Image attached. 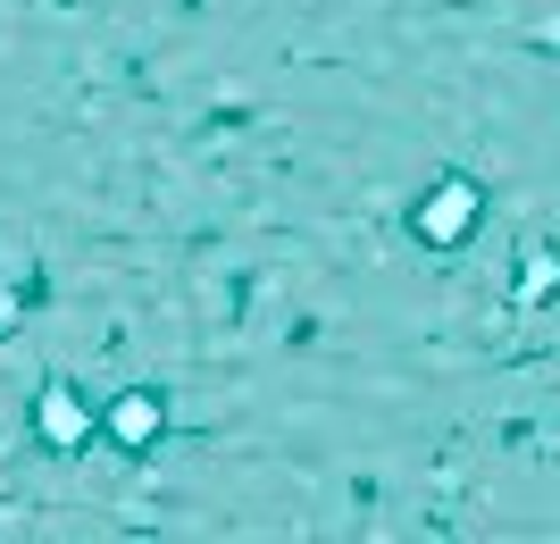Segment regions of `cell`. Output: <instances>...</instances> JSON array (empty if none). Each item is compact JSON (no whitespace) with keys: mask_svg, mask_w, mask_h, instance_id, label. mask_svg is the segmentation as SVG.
Instances as JSON below:
<instances>
[{"mask_svg":"<svg viewBox=\"0 0 560 544\" xmlns=\"http://www.w3.org/2000/svg\"><path fill=\"white\" fill-rule=\"evenodd\" d=\"M477 218H486V193L468 185V176H444V185H435V193L419 201V210H410V227H419V243L452 252V243H460L468 227H477Z\"/></svg>","mask_w":560,"mask_h":544,"instance_id":"6da1fadb","label":"cell"},{"mask_svg":"<svg viewBox=\"0 0 560 544\" xmlns=\"http://www.w3.org/2000/svg\"><path fill=\"white\" fill-rule=\"evenodd\" d=\"M34 436H43L50 452H75L93 436V410L75 403V385H43V394H34Z\"/></svg>","mask_w":560,"mask_h":544,"instance_id":"7a4b0ae2","label":"cell"},{"mask_svg":"<svg viewBox=\"0 0 560 544\" xmlns=\"http://www.w3.org/2000/svg\"><path fill=\"white\" fill-rule=\"evenodd\" d=\"M167 436V403L160 394H117L109 403V444L117 452H151Z\"/></svg>","mask_w":560,"mask_h":544,"instance_id":"3957f363","label":"cell"},{"mask_svg":"<svg viewBox=\"0 0 560 544\" xmlns=\"http://www.w3.org/2000/svg\"><path fill=\"white\" fill-rule=\"evenodd\" d=\"M544 293H560V252H527L518 261V302H544Z\"/></svg>","mask_w":560,"mask_h":544,"instance_id":"277c9868","label":"cell"},{"mask_svg":"<svg viewBox=\"0 0 560 544\" xmlns=\"http://www.w3.org/2000/svg\"><path fill=\"white\" fill-rule=\"evenodd\" d=\"M18 327V293H9V285H0V335Z\"/></svg>","mask_w":560,"mask_h":544,"instance_id":"5b68a950","label":"cell"}]
</instances>
